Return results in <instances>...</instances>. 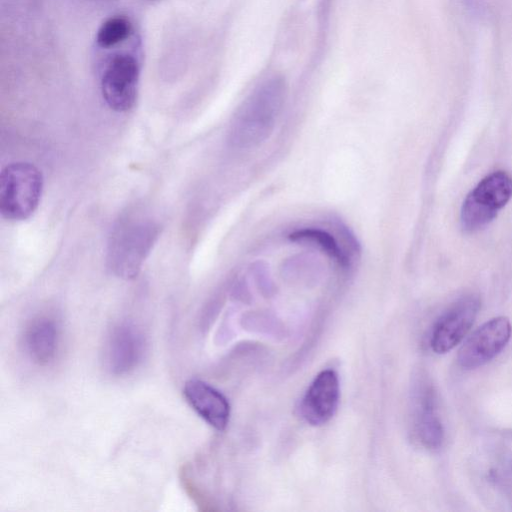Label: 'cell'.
<instances>
[{
  "label": "cell",
  "instance_id": "cell-7",
  "mask_svg": "<svg viewBox=\"0 0 512 512\" xmlns=\"http://www.w3.org/2000/svg\"><path fill=\"white\" fill-rule=\"evenodd\" d=\"M480 300L475 295L465 296L453 304L435 323L430 345L438 354H444L458 345L472 327Z\"/></svg>",
  "mask_w": 512,
  "mask_h": 512
},
{
  "label": "cell",
  "instance_id": "cell-14",
  "mask_svg": "<svg viewBox=\"0 0 512 512\" xmlns=\"http://www.w3.org/2000/svg\"><path fill=\"white\" fill-rule=\"evenodd\" d=\"M290 238L293 241H308L315 243L341 266L345 267L349 263L347 256L340 249L336 240L325 231L311 228L302 229L292 233Z\"/></svg>",
  "mask_w": 512,
  "mask_h": 512
},
{
  "label": "cell",
  "instance_id": "cell-12",
  "mask_svg": "<svg viewBox=\"0 0 512 512\" xmlns=\"http://www.w3.org/2000/svg\"><path fill=\"white\" fill-rule=\"evenodd\" d=\"M417 399L415 431L418 440L427 449H438L444 440V430L436 410L433 388L422 387Z\"/></svg>",
  "mask_w": 512,
  "mask_h": 512
},
{
  "label": "cell",
  "instance_id": "cell-5",
  "mask_svg": "<svg viewBox=\"0 0 512 512\" xmlns=\"http://www.w3.org/2000/svg\"><path fill=\"white\" fill-rule=\"evenodd\" d=\"M155 236L151 223L132 222L121 226L113 236L110 250L115 273L127 279L135 277Z\"/></svg>",
  "mask_w": 512,
  "mask_h": 512
},
{
  "label": "cell",
  "instance_id": "cell-1",
  "mask_svg": "<svg viewBox=\"0 0 512 512\" xmlns=\"http://www.w3.org/2000/svg\"><path fill=\"white\" fill-rule=\"evenodd\" d=\"M285 81L272 76L263 81L244 101L235 119L233 141L241 147H253L272 132L284 102Z\"/></svg>",
  "mask_w": 512,
  "mask_h": 512
},
{
  "label": "cell",
  "instance_id": "cell-9",
  "mask_svg": "<svg viewBox=\"0 0 512 512\" xmlns=\"http://www.w3.org/2000/svg\"><path fill=\"white\" fill-rule=\"evenodd\" d=\"M339 395L337 373L331 369L321 371L315 376L302 398V417L313 426L327 423L337 410Z\"/></svg>",
  "mask_w": 512,
  "mask_h": 512
},
{
  "label": "cell",
  "instance_id": "cell-11",
  "mask_svg": "<svg viewBox=\"0 0 512 512\" xmlns=\"http://www.w3.org/2000/svg\"><path fill=\"white\" fill-rule=\"evenodd\" d=\"M59 332L56 323L49 318L33 320L24 332V349L30 360L40 366L55 358Z\"/></svg>",
  "mask_w": 512,
  "mask_h": 512
},
{
  "label": "cell",
  "instance_id": "cell-8",
  "mask_svg": "<svg viewBox=\"0 0 512 512\" xmlns=\"http://www.w3.org/2000/svg\"><path fill=\"white\" fill-rule=\"evenodd\" d=\"M143 348L142 334L134 325H115L110 330L104 347V363L107 370L113 375L129 373L141 360Z\"/></svg>",
  "mask_w": 512,
  "mask_h": 512
},
{
  "label": "cell",
  "instance_id": "cell-3",
  "mask_svg": "<svg viewBox=\"0 0 512 512\" xmlns=\"http://www.w3.org/2000/svg\"><path fill=\"white\" fill-rule=\"evenodd\" d=\"M512 197V177L495 171L484 177L467 195L461 208V225L473 232L490 223Z\"/></svg>",
  "mask_w": 512,
  "mask_h": 512
},
{
  "label": "cell",
  "instance_id": "cell-2",
  "mask_svg": "<svg viewBox=\"0 0 512 512\" xmlns=\"http://www.w3.org/2000/svg\"><path fill=\"white\" fill-rule=\"evenodd\" d=\"M43 175L33 164L13 162L0 174V213L4 219L22 221L37 209L43 192Z\"/></svg>",
  "mask_w": 512,
  "mask_h": 512
},
{
  "label": "cell",
  "instance_id": "cell-6",
  "mask_svg": "<svg viewBox=\"0 0 512 512\" xmlns=\"http://www.w3.org/2000/svg\"><path fill=\"white\" fill-rule=\"evenodd\" d=\"M512 325L507 317L499 316L485 322L464 342L458 353V363L464 369H475L495 358L508 344Z\"/></svg>",
  "mask_w": 512,
  "mask_h": 512
},
{
  "label": "cell",
  "instance_id": "cell-13",
  "mask_svg": "<svg viewBox=\"0 0 512 512\" xmlns=\"http://www.w3.org/2000/svg\"><path fill=\"white\" fill-rule=\"evenodd\" d=\"M133 32V25L129 18L115 15L107 18L99 26L95 41L98 47L110 49L126 41Z\"/></svg>",
  "mask_w": 512,
  "mask_h": 512
},
{
  "label": "cell",
  "instance_id": "cell-4",
  "mask_svg": "<svg viewBox=\"0 0 512 512\" xmlns=\"http://www.w3.org/2000/svg\"><path fill=\"white\" fill-rule=\"evenodd\" d=\"M140 78V65L130 53L113 54L101 75V93L106 104L114 111L126 112L135 105Z\"/></svg>",
  "mask_w": 512,
  "mask_h": 512
},
{
  "label": "cell",
  "instance_id": "cell-10",
  "mask_svg": "<svg viewBox=\"0 0 512 512\" xmlns=\"http://www.w3.org/2000/svg\"><path fill=\"white\" fill-rule=\"evenodd\" d=\"M183 396L190 407L210 426L222 431L230 418L227 398L216 388L200 379L185 382Z\"/></svg>",
  "mask_w": 512,
  "mask_h": 512
}]
</instances>
